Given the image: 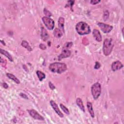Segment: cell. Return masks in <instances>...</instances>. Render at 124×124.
<instances>
[{
    "mask_svg": "<svg viewBox=\"0 0 124 124\" xmlns=\"http://www.w3.org/2000/svg\"><path fill=\"white\" fill-rule=\"evenodd\" d=\"M49 87L51 90H53L55 89V86H54V85L51 81H50L49 82Z\"/></svg>",
    "mask_w": 124,
    "mask_h": 124,
    "instance_id": "obj_28",
    "label": "cell"
},
{
    "mask_svg": "<svg viewBox=\"0 0 124 124\" xmlns=\"http://www.w3.org/2000/svg\"><path fill=\"white\" fill-rule=\"evenodd\" d=\"M20 96H21L22 97L24 98H25V99H28V98L27 97V96L25 94H23V93H21V94H20Z\"/></svg>",
    "mask_w": 124,
    "mask_h": 124,
    "instance_id": "obj_31",
    "label": "cell"
},
{
    "mask_svg": "<svg viewBox=\"0 0 124 124\" xmlns=\"http://www.w3.org/2000/svg\"><path fill=\"white\" fill-rule=\"evenodd\" d=\"M123 67V65L121 63V62L117 61L114 62L112 65V70L113 71H115L121 69Z\"/></svg>",
    "mask_w": 124,
    "mask_h": 124,
    "instance_id": "obj_10",
    "label": "cell"
},
{
    "mask_svg": "<svg viewBox=\"0 0 124 124\" xmlns=\"http://www.w3.org/2000/svg\"><path fill=\"white\" fill-rule=\"evenodd\" d=\"M1 42H2V43L4 46H5V42H4V41H3V40H1Z\"/></svg>",
    "mask_w": 124,
    "mask_h": 124,
    "instance_id": "obj_34",
    "label": "cell"
},
{
    "mask_svg": "<svg viewBox=\"0 0 124 124\" xmlns=\"http://www.w3.org/2000/svg\"><path fill=\"white\" fill-rule=\"evenodd\" d=\"M44 13L46 16V17L49 18L52 16V14L50 13V12L48 9H46V8H45L44 9Z\"/></svg>",
    "mask_w": 124,
    "mask_h": 124,
    "instance_id": "obj_22",
    "label": "cell"
},
{
    "mask_svg": "<svg viewBox=\"0 0 124 124\" xmlns=\"http://www.w3.org/2000/svg\"><path fill=\"white\" fill-rule=\"evenodd\" d=\"M101 67V64L98 62H96L94 66V68L96 69H98Z\"/></svg>",
    "mask_w": 124,
    "mask_h": 124,
    "instance_id": "obj_29",
    "label": "cell"
},
{
    "mask_svg": "<svg viewBox=\"0 0 124 124\" xmlns=\"http://www.w3.org/2000/svg\"><path fill=\"white\" fill-rule=\"evenodd\" d=\"M68 2L70 3V4L71 5V7L72 8L73 5H74V4L75 2L73 1H68Z\"/></svg>",
    "mask_w": 124,
    "mask_h": 124,
    "instance_id": "obj_33",
    "label": "cell"
},
{
    "mask_svg": "<svg viewBox=\"0 0 124 124\" xmlns=\"http://www.w3.org/2000/svg\"><path fill=\"white\" fill-rule=\"evenodd\" d=\"M76 30L80 35H83L90 34L91 29L89 25L84 22H80L76 26Z\"/></svg>",
    "mask_w": 124,
    "mask_h": 124,
    "instance_id": "obj_2",
    "label": "cell"
},
{
    "mask_svg": "<svg viewBox=\"0 0 124 124\" xmlns=\"http://www.w3.org/2000/svg\"><path fill=\"white\" fill-rule=\"evenodd\" d=\"M101 92V87L98 82H96L91 87L92 95L95 100H97L99 97Z\"/></svg>",
    "mask_w": 124,
    "mask_h": 124,
    "instance_id": "obj_4",
    "label": "cell"
},
{
    "mask_svg": "<svg viewBox=\"0 0 124 124\" xmlns=\"http://www.w3.org/2000/svg\"><path fill=\"white\" fill-rule=\"evenodd\" d=\"M54 35L57 38H60L61 37L62 35H63V33H62V31L58 28H56L54 30L53 32Z\"/></svg>",
    "mask_w": 124,
    "mask_h": 124,
    "instance_id": "obj_18",
    "label": "cell"
},
{
    "mask_svg": "<svg viewBox=\"0 0 124 124\" xmlns=\"http://www.w3.org/2000/svg\"><path fill=\"white\" fill-rule=\"evenodd\" d=\"M36 74L39 80L40 81H41L45 79L46 75L43 72L38 70L36 71Z\"/></svg>",
    "mask_w": 124,
    "mask_h": 124,
    "instance_id": "obj_20",
    "label": "cell"
},
{
    "mask_svg": "<svg viewBox=\"0 0 124 124\" xmlns=\"http://www.w3.org/2000/svg\"><path fill=\"white\" fill-rule=\"evenodd\" d=\"M6 76L9 79L15 82H16V83H17V84L20 83L19 80L14 75H13L11 73H6Z\"/></svg>",
    "mask_w": 124,
    "mask_h": 124,
    "instance_id": "obj_17",
    "label": "cell"
},
{
    "mask_svg": "<svg viewBox=\"0 0 124 124\" xmlns=\"http://www.w3.org/2000/svg\"><path fill=\"white\" fill-rule=\"evenodd\" d=\"M72 45H73V43L72 42H67L65 44V45L64 46L63 48L65 49H67L69 48H70L72 46Z\"/></svg>",
    "mask_w": 124,
    "mask_h": 124,
    "instance_id": "obj_24",
    "label": "cell"
},
{
    "mask_svg": "<svg viewBox=\"0 0 124 124\" xmlns=\"http://www.w3.org/2000/svg\"><path fill=\"white\" fill-rule=\"evenodd\" d=\"M93 35L94 36L95 39L97 42H101L102 41V36L99 31L97 29L93 30Z\"/></svg>",
    "mask_w": 124,
    "mask_h": 124,
    "instance_id": "obj_11",
    "label": "cell"
},
{
    "mask_svg": "<svg viewBox=\"0 0 124 124\" xmlns=\"http://www.w3.org/2000/svg\"><path fill=\"white\" fill-rule=\"evenodd\" d=\"M0 52H1V53L2 54H3V55H4L5 57H6L8 59H9V60L10 62H13V57H12V56L11 55V54H10L8 52H7V51H6V50H5L1 49V50H0Z\"/></svg>",
    "mask_w": 124,
    "mask_h": 124,
    "instance_id": "obj_15",
    "label": "cell"
},
{
    "mask_svg": "<svg viewBox=\"0 0 124 124\" xmlns=\"http://www.w3.org/2000/svg\"><path fill=\"white\" fill-rule=\"evenodd\" d=\"M60 106L61 107V108H62V110H63V111L66 114H69V111L68 110V108L65 106H64L63 104H60Z\"/></svg>",
    "mask_w": 124,
    "mask_h": 124,
    "instance_id": "obj_21",
    "label": "cell"
},
{
    "mask_svg": "<svg viewBox=\"0 0 124 124\" xmlns=\"http://www.w3.org/2000/svg\"><path fill=\"white\" fill-rule=\"evenodd\" d=\"M97 25L99 27L101 30L104 33H110L113 29L112 26L110 25L106 24L105 23L102 22H98L97 23Z\"/></svg>",
    "mask_w": 124,
    "mask_h": 124,
    "instance_id": "obj_7",
    "label": "cell"
},
{
    "mask_svg": "<svg viewBox=\"0 0 124 124\" xmlns=\"http://www.w3.org/2000/svg\"><path fill=\"white\" fill-rule=\"evenodd\" d=\"M1 66L3 67H5L6 65V60H5L3 59L2 58H1Z\"/></svg>",
    "mask_w": 124,
    "mask_h": 124,
    "instance_id": "obj_26",
    "label": "cell"
},
{
    "mask_svg": "<svg viewBox=\"0 0 124 124\" xmlns=\"http://www.w3.org/2000/svg\"><path fill=\"white\" fill-rule=\"evenodd\" d=\"M82 43L84 45H87L89 44V41L86 37H84L82 39Z\"/></svg>",
    "mask_w": 124,
    "mask_h": 124,
    "instance_id": "obj_25",
    "label": "cell"
},
{
    "mask_svg": "<svg viewBox=\"0 0 124 124\" xmlns=\"http://www.w3.org/2000/svg\"><path fill=\"white\" fill-rule=\"evenodd\" d=\"M100 2V0H92V1H91L90 2V3L93 5H96L97 4H98Z\"/></svg>",
    "mask_w": 124,
    "mask_h": 124,
    "instance_id": "obj_27",
    "label": "cell"
},
{
    "mask_svg": "<svg viewBox=\"0 0 124 124\" xmlns=\"http://www.w3.org/2000/svg\"><path fill=\"white\" fill-rule=\"evenodd\" d=\"M49 37V34L47 32V31L46 30V29L42 27H41V38L42 39V40L44 41H46L48 39V38Z\"/></svg>",
    "mask_w": 124,
    "mask_h": 124,
    "instance_id": "obj_12",
    "label": "cell"
},
{
    "mask_svg": "<svg viewBox=\"0 0 124 124\" xmlns=\"http://www.w3.org/2000/svg\"><path fill=\"white\" fill-rule=\"evenodd\" d=\"M21 46H23V47L29 51H31L33 50L32 48H31L30 46L29 45L28 42H27L26 41H22L21 42Z\"/></svg>",
    "mask_w": 124,
    "mask_h": 124,
    "instance_id": "obj_19",
    "label": "cell"
},
{
    "mask_svg": "<svg viewBox=\"0 0 124 124\" xmlns=\"http://www.w3.org/2000/svg\"><path fill=\"white\" fill-rule=\"evenodd\" d=\"M114 44L112 39L106 38L104 41L103 46V51L104 55L107 56L110 55L111 53Z\"/></svg>",
    "mask_w": 124,
    "mask_h": 124,
    "instance_id": "obj_3",
    "label": "cell"
},
{
    "mask_svg": "<svg viewBox=\"0 0 124 124\" xmlns=\"http://www.w3.org/2000/svg\"><path fill=\"white\" fill-rule=\"evenodd\" d=\"M76 103L77 106H79L80 109L83 112H85V108L83 105L82 99L80 98H78L76 100Z\"/></svg>",
    "mask_w": 124,
    "mask_h": 124,
    "instance_id": "obj_16",
    "label": "cell"
},
{
    "mask_svg": "<svg viewBox=\"0 0 124 124\" xmlns=\"http://www.w3.org/2000/svg\"><path fill=\"white\" fill-rule=\"evenodd\" d=\"M108 17H109V12L108 10H106L104 12L103 14V19L104 20H107Z\"/></svg>",
    "mask_w": 124,
    "mask_h": 124,
    "instance_id": "obj_23",
    "label": "cell"
},
{
    "mask_svg": "<svg viewBox=\"0 0 124 124\" xmlns=\"http://www.w3.org/2000/svg\"><path fill=\"white\" fill-rule=\"evenodd\" d=\"M42 19L44 24L49 30H52L54 29V26H55V22L52 19L46 17H44Z\"/></svg>",
    "mask_w": 124,
    "mask_h": 124,
    "instance_id": "obj_5",
    "label": "cell"
},
{
    "mask_svg": "<svg viewBox=\"0 0 124 124\" xmlns=\"http://www.w3.org/2000/svg\"><path fill=\"white\" fill-rule=\"evenodd\" d=\"M71 52L69 50H68V49H65L62 50L61 53L58 56V60H61L62 59L68 58L71 55Z\"/></svg>",
    "mask_w": 124,
    "mask_h": 124,
    "instance_id": "obj_9",
    "label": "cell"
},
{
    "mask_svg": "<svg viewBox=\"0 0 124 124\" xmlns=\"http://www.w3.org/2000/svg\"><path fill=\"white\" fill-rule=\"evenodd\" d=\"M39 48L42 50H45L46 49V46L43 44H40L39 45Z\"/></svg>",
    "mask_w": 124,
    "mask_h": 124,
    "instance_id": "obj_30",
    "label": "cell"
},
{
    "mask_svg": "<svg viewBox=\"0 0 124 124\" xmlns=\"http://www.w3.org/2000/svg\"><path fill=\"white\" fill-rule=\"evenodd\" d=\"M87 107L88 108V111L92 118H94L95 117V113L94 111L93 110V105L91 102H87Z\"/></svg>",
    "mask_w": 124,
    "mask_h": 124,
    "instance_id": "obj_14",
    "label": "cell"
},
{
    "mask_svg": "<svg viewBox=\"0 0 124 124\" xmlns=\"http://www.w3.org/2000/svg\"><path fill=\"white\" fill-rule=\"evenodd\" d=\"M28 112L31 117H33L34 119L40 121L45 120L44 118L40 114H39L36 111L33 109H31V110H28Z\"/></svg>",
    "mask_w": 124,
    "mask_h": 124,
    "instance_id": "obj_6",
    "label": "cell"
},
{
    "mask_svg": "<svg viewBox=\"0 0 124 124\" xmlns=\"http://www.w3.org/2000/svg\"><path fill=\"white\" fill-rule=\"evenodd\" d=\"M64 24H65V19L64 18L60 17L59 18L58 21V24L60 29L64 32H65L64 30Z\"/></svg>",
    "mask_w": 124,
    "mask_h": 124,
    "instance_id": "obj_13",
    "label": "cell"
},
{
    "mask_svg": "<svg viewBox=\"0 0 124 124\" xmlns=\"http://www.w3.org/2000/svg\"><path fill=\"white\" fill-rule=\"evenodd\" d=\"M50 104L51 106L52 107L53 109L55 112L60 116V117L63 118L64 117V114L60 110L59 108L57 105V104L53 100H50Z\"/></svg>",
    "mask_w": 124,
    "mask_h": 124,
    "instance_id": "obj_8",
    "label": "cell"
},
{
    "mask_svg": "<svg viewBox=\"0 0 124 124\" xmlns=\"http://www.w3.org/2000/svg\"><path fill=\"white\" fill-rule=\"evenodd\" d=\"M3 87H4L5 89H7L8 87V84H7L6 83H5V82L3 83Z\"/></svg>",
    "mask_w": 124,
    "mask_h": 124,
    "instance_id": "obj_32",
    "label": "cell"
},
{
    "mask_svg": "<svg viewBox=\"0 0 124 124\" xmlns=\"http://www.w3.org/2000/svg\"><path fill=\"white\" fill-rule=\"evenodd\" d=\"M49 69L52 72L61 74L66 70L67 66L65 63L56 62V63L50 64L49 66Z\"/></svg>",
    "mask_w": 124,
    "mask_h": 124,
    "instance_id": "obj_1",
    "label": "cell"
}]
</instances>
